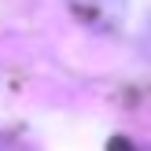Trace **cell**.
<instances>
[{
    "label": "cell",
    "mask_w": 151,
    "mask_h": 151,
    "mask_svg": "<svg viewBox=\"0 0 151 151\" xmlns=\"http://www.w3.org/2000/svg\"><path fill=\"white\" fill-rule=\"evenodd\" d=\"M144 151H151V147H144Z\"/></svg>",
    "instance_id": "6da1fadb"
}]
</instances>
